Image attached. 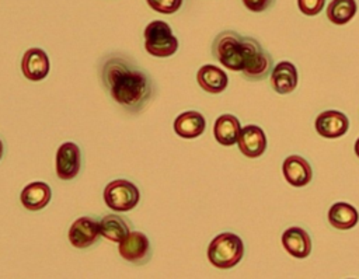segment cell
<instances>
[{
    "instance_id": "obj_5",
    "label": "cell",
    "mask_w": 359,
    "mask_h": 279,
    "mask_svg": "<svg viewBox=\"0 0 359 279\" xmlns=\"http://www.w3.org/2000/svg\"><path fill=\"white\" fill-rule=\"evenodd\" d=\"M273 69L272 56L262 48V45L251 36H245V57L243 66V76L250 81L264 80Z\"/></svg>"
},
{
    "instance_id": "obj_2",
    "label": "cell",
    "mask_w": 359,
    "mask_h": 279,
    "mask_svg": "<svg viewBox=\"0 0 359 279\" xmlns=\"http://www.w3.org/2000/svg\"><path fill=\"white\" fill-rule=\"evenodd\" d=\"M212 55L229 70L241 72L245 57V36L231 29L222 31L212 42Z\"/></svg>"
},
{
    "instance_id": "obj_20",
    "label": "cell",
    "mask_w": 359,
    "mask_h": 279,
    "mask_svg": "<svg viewBox=\"0 0 359 279\" xmlns=\"http://www.w3.org/2000/svg\"><path fill=\"white\" fill-rule=\"evenodd\" d=\"M359 213L358 210L346 203V202H337L328 210V222L334 229L338 230H348L358 224Z\"/></svg>"
},
{
    "instance_id": "obj_24",
    "label": "cell",
    "mask_w": 359,
    "mask_h": 279,
    "mask_svg": "<svg viewBox=\"0 0 359 279\" xmlns=\"http://www.w3.org/2000/svg\"><path fill=\"white\" fill-rule=\"evenodd\" d=\"M325 0H297L300 11L306 15H317L324 8Z\"/></svg>"
},
{
    "instance_id": "obj_19",
    "label": "cell",
    "mask_w": 359,
    "mask_h": 279,
    "mask_svg": "<svg viewBox=\"0 0 359 279\" xmlns=\"http://www.w3.org/2000/svg\"><path fill=\"white\" fill-rule=\"evenodd\" d=\"M240 130H241L240 121L231 114L220 115L215 121L213 135H215V139L223 146H233L234 143H237Z\"/></svg>"
},
{
    "instance_id": "obj_10",
    "label": "cell",
    "mask_w": 359,
    "mask_h": 279,
    "mask_svg": "<svg viewBox=\"0 0 359 279\" xmlns=\"http://www.w3.org/2000/svg\"><path fill=\"white\" fill-rule=\"evenodd\" d=\"M316 130L320 136L328 139H337L344 136L349 128L348 116L337 109H328L316 118Z\"/></svg>"
},
{
    "instance_id": "obj_27",
    "label": "cell",
    "mask_w": 359,
    "mask_h": 279,
    "mask_svg": "<svg viewBox=\"0 0 359 279\" xmlns=\"http://www.w3.org/2000/svg\"><path fill=\"white\" fill-rule=\"evenodd\" d=\"M3 151H4V146H3V142L0 140V160H1V157H3Z\"/></svg>"
},
{
    "instance_id": "obj_16",
    "label": "cell",
    "mask_w": 359,
    "mask_h": 279,
    "mask_svg": "<svg viewBox=\"0 0 359 279\" xmlns=\"http://www.w3.org/2000/svg\"><path fill=\"white\" fill-rule=\"evenodd\" d=\"M52 198V189L46 182L35 181L24 186L20 195L22 206L28 210H41L43 209Z\"/></svg>"
},
{
    "instance_id": "obj_13",
    "label": "cell",
    "mask_w": 359,
    "mask_h": 279,
    "mask_svg": "<svg viewBox=\"0 0 359 279\" xmlns=\"http://www.w3.org/2000/svg\"><path fill=\"white\" fill-rule=\"evenodd\" d=\"M282 172L287 184L292 186H304L313 178L311 165L306 158L297 154H292L285 158L282 164Z\"/></svg>"
},
{
    "instance_id": "obj_9",
    "label": "cell",
    "mask_w": 359,
    "mask_h": 279,
    "mask_svg": "<svg viewBox=\"0 0 359 279\" xmlns=\"http://www.w3.org/2000/svg\"><path fill=\"white\" fill-rule=\"evenodd\" d=\"M80 167V147L73 142L62 143L56 151V175L63 181H70L77 177Z\"/></svg>"
},
{
    "instance_id": "obj_12",
    "label": "cell",
    "mask_w": 359,
    "mask_h": 279,
    "mask_svg": "<svg viewBox=\"0 0 359 279\" xmlns=\"http://www.w3.org/2000/svg\"><path fill=\"white\" fill-rule=\"evenodd\" d=\"M238 149L248 158H257L264 154L266 149V136L257 125H247L241 128L238 135Z\"/></svg>"
},
{
    "instance_id": "obj_11",
    "label": "cell",
    "mask_w": 359,
    "mask_h": 279,
    "mask_svg": "<svg viewBox=\"0 0 359 279\" xmlns=\"http://www.w3.org/2000/svg\"><path fill=\"white\" fill-rule=\"evenodd\" d=\"M50 69V62L48 55L39 48L28 49L21 59L22 74L31 81L43 80Z\"/></svg>"
},
{
    "instance_id": "obj_26",
    "label": "cell",
    "mask_w": 359,
    "mask_h": 279,
    "mask_svg": "<svg viewBox=\"0 0 359 279\" xmlns=\"http://www.w3.org/2000/svg\"><path fill=\"white\" fill-rule=\"evenodd\" d=\"M355 153H356V156L359 157V137H358L356 142H355Z\"/></svg>"
},
{
    "instance_id": "obj_3",
    "label": "cell",
    "mask_w": 359,
    "mask_h": 279,
    "mask_svg": "<svg viewBox=\"0 0 359 279\" xmlns=\"http://www.w3.org/2000/svg\"><path fill=\"white\" fill-rule=\"evenodd\" d=\"M244 255L243 240L230 231L217 234L208 247L209 262L219 269L236 266Z\"/></svg>"
},
{
    "instance_id": "obj_21",
    "label": "cell",
    "mask_w": 359,
    "mask_h": 279,
    "mask_svg": "<svg viewBox=\"0 0 359 279\" xmlns=\"http://www.w3.org/2000/svg\"><path fill=\"white\" fill-rule=\"evenodd\" d=\"M101 236L112 243H121L130 233V223L121 215H107L100 220Z\"/></svg>"
},
{
    "instance_id": "obj_22",
    "label": "cell",
    "mask_w": 359,
    "mask_h": 279,
    "mask_svg": "<svg viewBox=\"0 0 359 279\" xmlns=\"http://www.w3.org/2000/svg\"><path fill=\"white\" fill-rule=\"evenodd\" d=\"M356 10L355 0H331L327 6V18L335 25H344L353 18Z\"/></svg>"
},
{
    "instance_id": "obj_6",
    "label": "cell",
    "mask_w": 359,
    "mask_h": 279,
    "mask_svg": "<svg viewBox=\"0 0 359 279\" xmlns=\"http://www.w3.org/2000/svg\"><path fill=\"white\" fill-rule=\"evenodd\" d=\"M140 199L137 186L128 179H114L104 189L107 206L115 212H128L133 209Z\"/></svg>"
},
{
    "instance_id": "obj_23",
    "label": "cell",
    "mask_w": 359,
    "mask_h": 279,
    "mask_svg": "<svg viewBox=\"0 0 359 279\" xmlns=\"http://www.w3.org/2000/svg\"><path fill=\"white\" fill-rule=\"evenodd\" d=\"M149 7L161 14H174L182 6L184 0H146Z\"/></svg>"
},
{
    "instance_id": "obj_17",
    "label": "cell",
    "mask_w": 359,
    "mask_h": 279,
    "mask_svg": "<svg viewBox=\"0 0 359 279\" xmlns=\"http://www.w3.org/2000/svg\"><path fill=\"white\" fill-rule=\"evenodd\" d=\"M205 116L198 111H185L174 121V130L180 137L195 139L205 132Z\"/></svg>"
},
{
    "instance_id": "obj_15",
    "label": "cell",
    "mask_w": 359,
    "mask_h": 279,
    "mask_svg": "<svg viewBox=\"0 0 359 279\" xmlns=\"http://www.w3.org/2000/svg\"><path fill=\"white\" fill-rule=\"evenodd\" d=\"M269 81L278 94H290L297 87L296 66L287 60L279 62L273 66Z\"/></svg>"
},
{
    "instance_id": "obj_14",
    "label": "cell",
    "mask_w": 359,
    "mask_h": 279,
    "mask_svg": "<svg viewBox=\"0 0 359 279\" xmlns=\"http://www.w3.org/2000/svg\"><path fill=\"white\" fill-rule=\"evenodd\" d=\"M283 248L294 258H306L311 252V238L309 233L297 226L289 227L282 234Z\"/></svg>"
},
{
    "instance_id": "obj_8",
    "label": "cell",
    "mask_w": 359,
    "mask_h": 279,
    "mask_svg": "<svg viewBox=\"0 0 359 279\" xmlns=\"http://www.w3.org/2000/svg\"><path fill=\"white\" fill-rule=\"evenodd\" d=\"M101 237L100 222L91 216H83L73 222L69 229V241L79 250L88 248L98 243Z\"/></svg>"
},
{
    "instance_id": "obj_18",
    "label": "cell",
    "mask_w": 359,
    "mask_h": 279,
    "mask_svg": "<svg viewBox=\"0 0 359 279\" xmlns=\"http://www.w3.org/2000/svg\"><path fill=\"white\" fill-rule=\"evenodd\" d=\"M196 81L206 93L219 94L226 90L229 77L220 67L215 64H203L196 73Z\"/></svg>"
},
{
    "instance_id": "obj_25",
    "label": "cell",
    "mask_w": 359,
    "mask_h": 279,
    "mask_svg": "<svg viewBox=\"0 0 359 279\" xmlns=\"http://www.w3.org/2000/svg\"><path fill=\"white\" fill-rule=\"evenodd\" d=\"M243 4L252 13H261L273 7L275 0H243Z\"/></svg>"
},
{
    "instance_id": "obj_1",
    "label": "cell",
    "mask_w": 359,
    "mask_h": 279,
    "mask_svg": "<svg viewBox=\"0 0 359 279\" xmlns=\"http://www.w3.org/2000/svg\"><path fill=\"white\" fill-rule=\"evenodd\" d=\"M100 77L109 97L129 114L142 112L154 97L151 77L125 55H108L100 64Z\"/></svg>"
},
{
    "instance_id": "obj_4",
    "label": "cell",
    "mask_w": 359,
    "mask_h": 279,
    "mask_svg": "<svg viewBox=\"0 0 359 279\" xmlns=\"http://www.w3.org/2000/svg\"><path fill=\"white\" fill-rule=\"evenodd\" d=\"M144 48L156 57H168L178 49V39L163 20H154L144 28Z\"/></svg>"
},
{
    "instance_id": "obj_7",
    "label": "cell",
    "mask_w": 359,
    "mask_h": 279,
    "mask_svg": "<svg viewBox=\"0 0 359 279\" xmlns=\"http://www.w3.org/2000/svg\"><path fill=\"white\" fill-rule=\"evenodd\" d=\"M118 252L125 261L133 265H144L151 257V245L144 233L130 231L119 243Z\"/></svg>"
}]
</instances>
